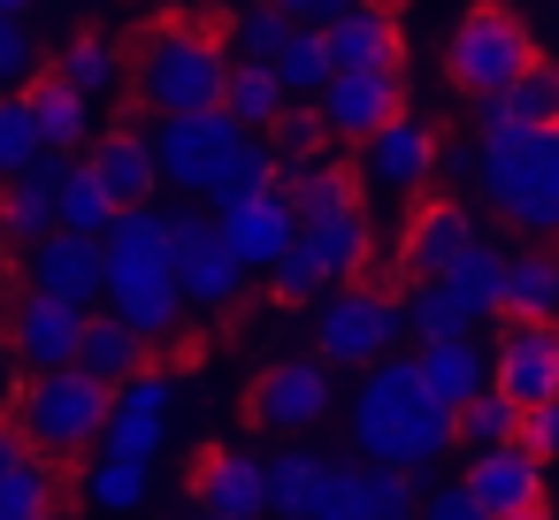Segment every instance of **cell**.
<instances>
[{
    "label": "cell",
    "instance_id": "1",
    "mask_svg": "<svg viewBox=\"0 0 559 520\" xmlns=\"http://www.w3.org/2000/svg\"><path fill=\"white\" fill-rule=\"evenodd\" d=\"M460 444V413L429 398L414 352H391L360 375V398H353V451L368 467H406L421 474L429 459H444Z\"/></svg>",
    "mask_w": 559,
    "mask_h": 520
},
{
    "label": "cell",
    "instance_id": "2",
    "mask_svg": "<svg viewBox=\"0 0 559 520\" xmlns=\"http://www.w3.org/2000/svg\"><path fill=\"white\" fill-rule=\"evenodd\" d=\"M475 184L521 238H536V245L559 238V131L483 123L475 131Z\"/></svg>",
    "mask_w": 559,
    "mask_h": 520
},
{
    "label": "cell",
    "instance_id": "3",
    "mask_svg": "<svg viewBox=\"0 0 559 520\" xmlns=\"http://www.w3.org/2000/svg\"><path fill=\"white\" fill-rule=\"evenodd\" d=\"M223 85H230V55L200 24H162L131 55V100L154 116H207L223 108Z\"/></svg>",
    "mask_w": 559,
    "mask_h": 520
},
{
    "label": "cell",
    "instance_id": "4",
    "mask_svg": "<svg viewBox=\"0 0 559 520\" xmlns=\"http://www.w3.org/2000/svg\"><path fill=\"white\" fill-rule=\"evenodd\" d=\"M406 337V299L383 291V283H337L322 306H314V360L322 367H376L391 360V344Z\"/></svg>",
    "mask_w": 559,
    "mask_h": 520
},
{
    "label": "cell",
    "instance_id": "5",
    "mask_svg": "<svg viewBox=\"0 0 559 520\" xmlns=\"http://www.w3.org/2000/svg\"><path fill=\"white\" fill-rule=\"evenodd\" d=\"M108 406H116V390H100L93 375L62 367V375H32V398L16 406V428H24V444L39 459H78V451H100Z\"/></svg>",
    "mask_w": 559,
    "mask_h": 520
},
{
    "label": "cell",
    "instance_id": "6",
    "mask_svg": "<svg viewBox=\"0 0 559 520\" xmlns=\"http://www.w3.org/2000/svg\"><path fill=\"white\" fill-rule=\"evenodd\" d=\"M536 62V39L513 9H467L444 39V77L467 93V100H498L521 70Z\"/></svg>",
    "mask_w": 559,
    "mask_h": 520
},
{
    "label": "cell",
    "instance_id": "7",
    "mask_svg": "<svg viewBox=\"0 0 559 520\" xmlns=\"http://www.w3.org/2000/svg\"><path fill=\"white\" fill-rule=\"evenodd\" d=\"M238 123L223 116V108H207V116H154V131H146V146H154V161H162V184H177L185 199H207L215 192V177H223V161L238 154Z\"/></svg>",
    "mask_w": 559,
    "mask_h": 520
},
{
    "label": "cell",
    "instance_id": "8",
    "mask_svg": "<svg viewBox=\"0 0 559 520\" xmlns=\"http://www.w3.org/2000/svg\"><path fill=\"white\" fill-rule=\"evenodd\" d=\"M169 253H177V283H185V306L230 322L246 306V268L238 253L223 245L215 215H169Z\"/></svg>",
    "mask_w": 559,
    "mask_h": 520
},
{
    "label": "cell",
    "instance_id": "9",
    "mask_svg": "<svg viewBox=\"0 0 559 520\" xmlns=\"http://www.w3.org/2000/svg\"><path fill=\"white\" fill-rule=\"evenodd\" d=\"M483 230H475V215L460 207V199H429V207H414L406 215V238H399V261H391V276H383V291H414V283H437V276H452V261L475 245Z\"/></svg>",
    "mask_w": 559,
    "mask_h": 520
},
{
    "label": "cell",
    "instance_id": "10",
    "mask_svg": "<svg viewBox=\"0 0 559 520\" xmlns=\"http://www.w3.org/2000/svg\"><path fill=\"white\" fill-rule=\"evenodd\" d=\"M490 390L528 406L559 398V322H498V352H490Z\"/></svg>",
    "mask_w": 559,
    "mask_h": 520
},
{
    "label": "cell",
    "instance_id": "11",
    "mask_svg": "<svg viewBox=\"0 0 559 520\" xmlns=\"http://www.w3.org/2000/svg\"><path fill=\"white\" fill-rule=\"evenodd\" d=\"M215 230H223V245L238 253V268L246 276H261V268H276L292 245H299V207H292V177H276L261 199H238V207H215Z\"/></svg>",
    "mask_w": 559,
    "mask_h": 520
},
{
    "label": "cell",
    "instance_id": "12",
    "mask_svg": "<svg viewBox=\"0 0 559 520\" xmlns=\"http://www.w3.org/2000/svg\"><path fill=\"white\" fill-rule=\"evenodd\" d=\"M253 428L269 436H307L322 413H330V367L322 360H269L253 375V398H246Z\"/></svg>",
    "mask_w": 559,
    "mask_h": 520
},
{
    "label": "cell",
    "instance_id": "13",
    "mask_svg": "<svg viewBox=\"0 0 559 520\" xmlns=\"http://www.w3.org/2000/svg\"><path fill=\"white\" fill-rule=\"evenodd\" d=\"M314 116L330 123V138L368 146L383 123L406 116V77H399V70H353V77H330V85L314 93Z\"/></svg>",
    "mask_w": 559,
    "mask_h": 520
},
{
    "label": "cell",
    "instance_id": "14",
    "mask_svg": "<svg viewBox=\"0 0 559 520\" xmlns=\"http://www.w3.org/2000/svg\"><path fill=\"white\" fill-rule=\"evenodd\" d=\"M78 337H85V314L47 299V291H16L9 299V352L24 375H62L78 367Z\"/></svg>",
    "mask_w": 559,
    "mask_h": 520
},
{
    "label": "cell",
    "instance_id": "15",
    "mask_svg": "<svg viewBox=\"0 0 559 520\" xmlns=\"http://www.w3.org/2000/svg\"><path fill=\"white\" fill-rule=\"evenodd\" d=\"M360 192H376V199H414L429 177H437V131L429 123H414V116H399V123H383L368 146H360Z\"/></svg>",
    "mask_w": 559,
    "mask_h": 520
},
{
    "label": "cell",
    "instance_id": "16",
    "mask_svg": "<svg viewBox=\"0 0 559 520\" xmlns=\"http://www.w3.org/2000/svg\"><path fill=\"white\" fill-rule=\"evenodd\" d=\"M32 291H47V299H62V306H78V314H93V306L108 299V253H100V238H78V230L39 238V245H32Z\"/></svg>",
    "mask_w": 559,
    "mask_h": 520
},
{
    "label": "cell",
    "instance_id": "17",
    "mask_svg": "<svg viewBox=\"0 0 559 520\" xmlns=\"http://www.w3.org/2000/svg\"><path fill=\"white\" fill-rule=\"evenodd\" d=\"M169 375H131L123 390H116V406H108V428H100V451L108 459H154L162 444H169Z\"/></svg>",
    "mask_w": 559,
    "mask_h": 520
},
{
    "label": "cell",
    "instance_id": "18",
    "mask_svg": "<svg viewBox=\"0 0 559 520\" xmlns=\"http://www.w3.org/2000/svg\"><path fill=\"white\" fill-rule=\"evenodd\" d=\"M192 505H200L207 520H261V512H269L261 459H253V451H238V444L200 451V467H192Z\"/></svg>",
    "mask_w": 559,
    "mask_h": 520
},
{
    "label": "cell",
    "instance_id": "19",
    "mask_svg": "<svg viewBox=\"0 0 559 520\" xmlns=\"http://www.w3.org/2000/svg\"><path fill=\"white\" fill-rule=\"evenodd\" d=\"M460 489H467L490 520H506V512H536V505H544V459H536L528 444L475 451V459H467V474H460Z\"/></svg>",
    "mask_w": 559,
    "mask_h": 520
},
{
    "label": "cell",
    "instance_id": "20",
    "mask_svg": "<svg viewBox=\"0 0 559 520\" xmlns=\"http://www.w3.org/2000/svg\"><path fill=\"white\" fill-rule=\"evenodd\" d=\"M85 169H93V184L116 199V215L123 207H154V192H162V161H154V146H146V131H131V123H116L93 154H78Z\"/></svg>",
    "mask_w": 559,
    "mask_h": 520
},
{
    "label": "cell",
    "instance_id": "21",
    "mask_svg": "<svg viewBox=\"0 0 559 520\" xmlns=\"http://www.w3.org/2000/svg\"><path fill=\"white\" fill-rule=\"evenodd\" d=\"M146 367H154V337H139L123 314L93 306V314H85V337H78V375H93L100 390H123V383L146 375Z\"/></svg>",
    "mask_w": 559,
    "mask_h": 520
},
{
    "label": "cell",
    "instance_id": "22",
    "mask_svg": "<svg viewBox=\"0 0 559 520\" xmlns=\"http://www.w3.org/2000/svg\"><path fill=\"white\" fill-rule=\"evenodd\" d=\"M62 177H70V161H62V154H47V161H32L24 177L0 184V230H9V245H39V238H55V230H62V215H55Z\"/></svg>",
    "mask_w": 559,
    "mask_h": 520
},
{
    "label": "cell",
    "instance_id": "23",
    "mask_svg": "<svg viewBox=\"0 0 559 520\" xmlns=\"http://www.w3.org/2000/svg\"><path fill=\"white\" fill-rule=\"evenodd\" d=\"M322 47H330V77L399 70V62H406V39H399V24H391V9H376V0H360L353 16H337V24L322 32Z\"/></svg>",
    "mask_w": 559,
    "mask_h": 520
},
{
    "label": "cell",
    "instance_id": "24",
    "mask_svg": "<svg viewBox=\"0 0 559 520\" xmlns=\"http://www.w3.org/2000/svg\"><path fill=\"white\" fill-rule=\"evenodd\" d=\"M299 245L314 253L322 283H360L368 261H376V215L368 207H345V215H322V222H299Z\"/></svg>",
    "mask_w": 559,
    "mask_h": 520
},
{
    "label": "cell",
    "instance_id": "25",
    "mask_svg": "<svg viewBox=\"0 0 559 520\" xmlns=\"http://www.w3.org/2000/svg\"><path fill=\"white\" fill-rule=\"evenodd\" d=\"M498 322H559V253H551V245H521V253H506Z\"/></svg>",
    "mask_w": 559,
    "mask_h": 520
},
{
    "label": "cell",
    "instance_id": "26",
    "mask_svg": "<svg viewBox=\"0 0 559 520\" xmlns=\"http://www.w3.org/2000/svg\"><path fill=\"white\" fill-rule=\"evenodd\" d=\"M24 93H32V116H39V138H47V154L78 161V154L93 146V100H85L78 85H62L55 70H39Z\"/></svg>",
    "mask_w": 559,
    "mask_h": 520
},
{
    "label": "cell",
    "instance_id": "27",
    "mask_svg": "<svg viewBox=\"0 0 559 520\" xmlns=\"http://www.w3.org/2000/svg\"><path fill=\"white\" fill-rule=\"evenodd\" d=\"M414 367H421V383H429V398L437 406H467V398H483L490 390V352L475 344V337H444V344H421L414 352Z\"/></svg>",
    "mask_w": 559,
    "mask_h": 520
},
{
    "label": "cell",
    "instance_id": "28",
    "mask_svg": "<svg viewBox=\"0 0 559 520\" xmlns=\"http://www.w3.org/2000/svg\"><path fill=\"white\" fill-rule=\"evenodd\" d=\"M483 123H506V131H559V62H528L498 100H483Z\"/></svg>",
    "mask_w": 559,
    "mask_h": 520
},
{
    "label": "cell",
    "instance_id": "29",
    "mask_svg": "<svg viewBox=\"0 0 559 520\" xmlns=\"http://www.w3.org/2000/svg\"><path fill=\"white\" fill-rule=\"evenodd\" d=\"M55 77H62V85H78L85 100H123V77H131V62H123V47H116L108 32H78V39L62 47Z\"/></svg>",
    "mask_w": 559,
    "mask_h": 520
},
{
    "label": "cell",
    "instance_id": "30",
    "mask_svg": "<svg viewBox=\"0 0 559 520\" xmlns=\"http://www.w3.org/2000/svg\"><path fill=\"white\" fill-rule=\"evenodd\" d=\"M322 451H299V444H284V451H269L261 459V482H269V512L276 520H307L314 512V489H322Z\"/></svg>",
    "mask_w": 559,
    "mask_h": 520
},
{
    "label": "cell",
    "instance_id": "31",
    "mask_svg": "<svg viewBox=\"0 0 559 520\" xmlns=\"http://www.w3.org/2000/svg\"><path fill=\"white\" fill-rule=\"evenodd\" d=\"M292 108V93L276 85V70L269 62H230V85H223V116L238 123V131H269L276 116Z\"/></svg>",
    "mask_w": 559,
    "mask_h": 520
},
{
    "label": "cell",
    "instance_id": "32",
    "mask_svg": "<svg viewBox=\"0 0 559 520\" xmlns=\"http://www.w3.org/2000/svg\"><path fill=\"white\" fill-rule=\"evenodd\" d=\"M78 489H85L93 512H139L146 489H154V459H108V451H93Z\"/></svg>",
    "mask_w": 559,
    "mask_h": 520
},
{
    "label": "cell",
    "instance_id": "33",
    "mask_svg": "<svg viewBox=\"0 0 559 520\" xmlns=\"http://www.w3.org/2000/svg\"><path fill=\"white\" fill-rule=\"evenodd\" d=\"M269 146H276V161H284V177H307V169H322L330 161V123L314 116V100H292L269 131H261Z\"/></svg>",
    "mask_w": 559,
    "mask_h": 520
},
{
    "label": "cell",
    "instance_id": "34",
    "mask_svg": "<svg viewBox=\"0 0 559 520\" xmlns=\"http://www.w3.org/2000/svg\"><path fill=\"white\" fill-rule=\"evenodd\" d=\"M284 177V161H276V146L261 138V131H246L238 138V154L223 161V177H215V192H207V207H238V199H261L269 184Z\"/></svg>",
    "mask_w": 559,
    "mask_h": 520
},
{
    "label": "cell",
    "instance_id": "35",
    "mask_svg": "<svg viewBox=\"0 0 559 520\" xmlns=\"http://www.w3.org/2000/svg\"><path fill=\"white\" fill-rule=\"evenodd\" d=\"M292 207H299V222H322V215H345V207H368V192H360V169L330 154L322 169H307V177H292Z\"/></svg>",
    "mask_w": 559,
    "mask_h": 520
},
{
    "label": "cell",
    "instance_id": "36",
    "mask_svg": "<svg viewBox=\"0 0 559 520\" xmlns=\"http://www.w3.org/2000/svg\"><path fill=\"white\" fill-rule=\"evenodd\" d=\"M437 283H452V291L467 299V314H475V322H498V291H506V245L475 238V245L452 261V276H437Z\"/></svg>",
    "mask_w": 559,
    "mask_h": 520
},
{
    "label": "cell",
    "instance_id": "37",
    "mask_svg": "<svg viewBox=\"0 0 559 520\" xmlns=\"http://www.w3.org/2000/svg\"><path fill=\"white\" fill-rule=\"evenodd\" d=\"M483 322L467 314V299L452 291V283H414L406 291V337H421V344H444V337H475Z\"/></svg>",
    "mask_w": 559,
    "mask_h": 520
},
{
    "label": "cell",
    "instance_id": "38",
    "mask_svg": "<svg viewBox=\"0 0 559 520\" xmlns=\"http://www.w3.org/2000/svg\"><path fill=\"white\" fill-rule=\"evenodd\" d=\"M32 161H47V138H39V116H32V93H0V184L24 177Z\"/></svg>",
    "mask_w": 559,
    "mask_h": 520
},
{
    "label": "cell",
    "instance_id": "39",
    "mask_svg": "<svg viewBox=\"0 0 559 520\" xmlns=\"http://www.w3.org/2000/svg\"><path fill=\"white\" fill-rule=\"evenodd\" d=\"M269 70H276V85H284L292 100H314V93L330 85V47H322V32H307V24H299Z\"/></svg>",
    "mask_w": 559,
    "mask_h": 520
},
{
    "label": "cell",
    "instance_id": "40",
    "mask_svg": "<svg viewBox=\"0 0 559 520\" xmlns=\"http://www.w3.org/2000/svg\"><path fill=\"white\" fill-rule=\"evenodd\" d=\"M55 215H62V230H78V238H108V222H116V199L93 184V169H85V161H70Z\"/></svg>",
    "mask_w": 559,
    "mask_h": 520
},
{
    "label": "cell",
    "instance_id": "41",
    "mask_svg": "<svg viewBox=\"0 0 559 520\" xmlns=\"http://www.w3.org/2000/svg\"><path fill=\"white\" fill-rule=\"evenodd\" d=\"M460 444H467V451H498V444H521V406H513V398H498V390L467 398V406H460Z\"/></svg>",
    "mask_w": 559,
    "mask_h": 520
},
{
    "label": "cell",
    "instance_id": "42",
    "mask_svg": "<svg viewBox=\"0 0 559 520\" xmlns=\"http://www.w3.org/2000/svg\"><path fill=\"white\" fill-rule=\"evenodd\" d=\"M230 32H238V62H276V55H284V39H292L299 24L276 9V0H246Z\"/></svg>",
    "mask_w": 559,
    "mask_h": 520
},
{
    "label": "cell",
    "instance_id": "43",
    "mask_svg": "<svg viewBox=\"0 0 559 520\" xmlns=\"http://www.w3.org/2000/svg\"><path fill=\"white\" fill-rule=\"evenodd\" d=\"M307 520H368V474H360V459H330L322 467V489H314Z\"/></svg>",
    "mask_w": 559,
    "mask_h": 520
},
{
    "label": "cell",
    "instance_id": "44",
    "mask_svg": "<svg viewBox=\"0 0 559 520\" xmlns=\"http://www.w3.org/2000/svg\"><path fill=\"white\" fill-rule=\"evenodd\" d=\"M360 474H368V520H421V482L406 467H368L360 459Z\"/></svg>",
    "mask_w": 559,
    "mask_h": 520
},
{
    "label": "cell",
    "instance_id": "45",
    "mask_svg": "<svg viewBox=\"0 0 559 520\" xmlns=\"http://www.w3.org/2000/svg\"><path fill=\"white\" fill-rule=\"evenodd\" d=\"M39 70H47L39 62V32L24 16H0V93H24Z\"/></svg>",
    "mask_w": 559,
    "mask_h": 520
},
{
    "label": "cell",
    "instance_id": "46",
    "mask_svg": "<svg viewBox=\"0 0 559 520\" xmlns=\"http://www.w3.org/2000/svg\"><path fill=\"white\" fill-rule=\"evenodd\" d=\"M269 291H276V306H307V299H314V291H330V283H322L314 253H307V245H292V253L269 268Z\"/></svg>",
    "mask_w": 559,
    "mask_h": 520
},
{
    "label": "cell",
    "instance_id": "47",
    "mask_svg": "<svg viewBox=\"0 0 559 520\" xmlns=\"http://www.w3.org/2000/svg\"><path fill=\"white\" fill-rule=\"evenodd\" d=\"M521 444H528L536 459H551V451H559V398H551V406H528V413H521Z\"/></svg>",
    "mask_w": 559,
    "mask_h": 520
},
{
    "label": "cell",
    "instance_id": "48",
    "mask_svg": "<svg viewBox=\"0 0 559 520\" xmlns=\"http://www.w3.org/2000/svg\"><path fill=\"white\" fill-rule=\"evenodd\" d=\"M276 9L292 16V24H307V32H330L337 16H353L360 0H276Z\"/></svg>",
    "mask_w": 559,
    "mask_h": 520
},
{
    "label": "cell",
    "instance_id": "49",
    "mask_svg": "<svg viewBox=\"0 0 559 520\" xmlns=\"http://www.w3.org/2000/svg\"><path fill=\"white\" fill-rule=\"evenodd\" d=\"M421 520H490V512L452 482V489H429V497H421Z\"/></svg>",
    "mask_w": 559,
    "mask_h": 520
},
{
    "label": "cell",
    "instance_id": "50",
    "mask_svg": "<svg viewBox=\"0 0 559 520\" xmlns=\"http://www.w3.org/2000/svg\"><path fill=\"white\" fill-rule=\"evenodd\" d=\"M24 459H39V451L24 444V428H16V421H0V482H9V474H16Z\"/></svg>",
    "mask_w": 559,
    "mask_h": 520
},
{
    "label": "cell",
    "instance_id": "51",
    "mask_svg": "<svg viewBox=\"0 0 559 520\" xmlns=\"http://www.w3.org/2000/svg\"><path fill=\"white\" fill-rule=\"evenodd\" d=\"M437 177H475V146H437Z\"/></svg>",
    "mask_w": 559,
    "mask_h": 520
},
{
    "label": "cell",
    "instance_id": "52",
    "mask_svg": "<svg viewBox=\"0 0 559 520\" xmlns=\"http://www.w3.org/2000/svg\"><path fill=\"white\" fill-rule=\"evenodd\" d=\"M39 9V0H0V16H32Z\"/></svg>",
    "mask_w": 559,
    "mask_h": 520
},
{
    "label": "cell",
    "instance_id": "53",
    "mask_svg": "<svg viewBox=\"0 0 559 520\" xmlns=\"http://www.w3.org/2000/svg\"><path fill=\"white\" fill-rule=\"evenodd\" d=\"M506 520H551V512H544V505H536V512H506Z\"/></svg>",
    "mask_w": 559,
    "mask_h": 520
},
{
    "label": "cell",
    "instance_id": "54",
    "mask_svg": "<svg viewBox=\"0 0 559 520\" xmlns=\"http://www.w3.org/2000/svg\"><path fill=\"white\" fill-rule=\"evenodd\" d=\"M0 268H9V230H0Z\"/></svg>",
    "mask_w": 559,
    "mask_h": 520
}]
</instances>
